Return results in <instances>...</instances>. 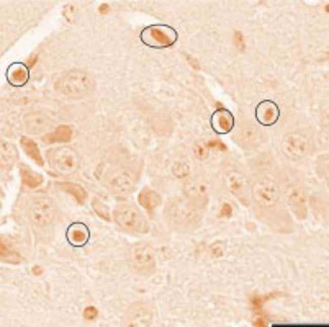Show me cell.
<instances>
[{
	"label": "cell",
	"mask_w": 329,
	"mask_h": 327,
	"mask_svg": "<svg viewBox=\"0 0 329 327\" xmlns=\"http://www.w3.org/2000/svg\"><path fill=\"white\" fill-rule=\"evenodd\" d=\"M94 81L88 73L73 70L61 77L56 83L57 90L72 98H80L90 94L94 88Z\"/></svg>",
	"instance_id": "1"
},
{
	"label": "cell",
	"mask_w": 329,
	"mask_h": 327,
	"mask_svg": "<svg viewBox=\"0 0 329 327\" xmlns=\"http://www.w3.org/2000/svg\"><path fill=\"white\" fill-rule=\"evenodd\" d=\"M116 223L121 228L135 234L147 232L148 225L141 212L135 207L123 205L117 207L113 213Z\"/></svg>",
	"instance_id": "2"
},
{
	"label": "cell",
	"mask_w": 329,
	"mask_h": 327,
	"mask_svg": "<svg viewBox=\"0 0 329 327\" xmlns=\"http://www.w3.org/2000/svg\"><path fill=\"white\" fill-rule=\"evenodd\" d=\"M137 181V175L135 171L125 166L111 171L106 179L109 189L119 196H126L131 194L134 190Z\"/></svg>",
	"instance_id": "3"
},
{
	"label": "cell",
	"mask_w": 329,
	"mask_h": 327,
	"mask_svg": "<svg viewBox=\"0 0 329 327\" xmlns=\"http://www.w3.org/2000/svg\"><path fill=\"white\" fill-rule=\"evenodd\" d=\"M178 34L172 27L164 24H155L144 28L141 39L146 45L154 48L171 46L177 40Z\"/></svg>",
	"instance_id": "4"
},
{
	"label": "cell",
	"mask_w": 329,
	"mask_h": 327,
	"mask_svg": "<svg viewBox=\"0 0 329 327\" xmlns=\"http://www.w3.org/2000/svg\"><path fill=\"white\" fill-rule=\"evenodd\" d=\"M130 264L136 272L147 275L154 272L156 262L152 247L146 243L135 245L129 254Z\"/></svg>",
	"instance_id": "5"
},
{
	"label": "cell",
	"mask_w": 329,
	"mask_h": 327,
	"mask_svg": "<svg viewBox=\"0 0 329 327\" xmlns=\"http://www.w3.org/2000/svg\"><path fill=\"white\" fill-rule=\"evenodd\" d=\"M52 167L59 173L70 174L77 169L78 158L76 152L68 147H61L51 150L48 154Z\"/></svg>",
	"instance_id": "6"
},
{
	"label": "cell",
	"mask_w": 329,
	"mask_h": 327,
	"mask_svg": "<svg viewBox=\"0 0 329 327\" xmlns=\"http://www.w3.org/2000/svg\"><path fill=\"white\" fill-rule=\"evenodd\" d=\"M252 196L259 206L269 208L276 204L280 197V190L273 180L264 178L255 182L252 188Z\"/></svg>",
	"instance_id": "7"
},
{
	"label": "cell",
	"mask_w": 329,
	"mask_h": 327,
	"mask_svg": "<svg viewBox=\"0 0 329 327\" xmlns=\"http://www.w3.org/2000/svg\"><path fill=\"white\" fill-rule=\"evenodd\" d=\"M196 206L188 200H176L168 209V215L174 223L184 226L193 225L198 219Z\"/></svg>",
	"instance_id": "8"
},
{
	"label": "cell",
	"mask_w": 329,
	"mask_h": 327,
	"mask_svg": "<svg viewBox=\"0 0 329 327\" xmlns=\"http://www.w3.org/2000/svg\"><path fill=\"white\" fill-rule=\"evenodd\" d=\"M55 207L51 200L46 197H38L31 202L29 216L36 224L45 225L50 223L54 217Z\"/></svg>",
	"instance_id": "9"
},
{
	"label": "cell",
	"mask_w": 329,
	"mask_h": 327,
	"mask_svg": "<svg viewBox=\"0 0 329 327\" xmlns=\"http://www.w3.org/2000/svg\"><path fill=\"white\" fill-rule=\"evenodd\" d=\"M188 200L194 206L203 207L208 202L209 186L205 178L194 176L188 179L183 186Z\"/></svg>",
	"instance_id": "10"
},
{
	"label": "cell",
	"mask_w": 329,
	"mask_h": 327,
	"mask_svg": "<svg viewBox=\"0 0 329 327\" xmlns=\"http://www.w3.org/2000/svg\"><path fill=\"white\" fill-rule=\"evenodd\" d=\"M308 146V142L306 137L300 134L291 133L284 137L281 149L287 157L298 160L306 154Z\"/></svg>",
	"instance_id": "11"
},
{
	"label": "cell",
	"mask_w": 329,
	"mask_h": 327,
	"mask_svg": "<svg viewBox=\"0 0 329 327\" xmlns=\"http://www.w3.org/2000/svg\"><path fill=\"white\" fill-rule=\"evenodd\" d=\"M224 183L227 190L241 203H248V184L240 172L236 170L228 172L224 177Z\"/></svg>",
	"instance_id": "12"
},
{
	"label": "cell",
	"mask_w": 329,
	"mask_h": 327,
	"mask_svg": "<svg viewBox=\"0 0 329 327\" xmlns=\"http://www.w3.org/2000/svg\"><path fill=\"white\" fill-rule=\"evenodd\" d=\"M285 200L292 210L298 215L307 211L306 195L300 186L292 185L287 187L284 194Z\"/></svg>",
	"instance_id": "13"
},
{
	"label": "cell",
	"mask_w": 329,
	"mask_h": 327,
	"mask_svg": "<svg viewBox=\"0 0 329 327\" xmlns=\"http://www.w3.org/2000/svg\"><path fill=\"white\" fill-rule=\"evenodd\" d=\"M279 114V110L276 104L268 100L261 102L255 110L257 120L264 125L274 124L277 121Z\"/></svg>",
	"instance_id": "14"
},
{
	"label": "cell",
	"mask_w": 329,
	"mask_h": 327,
	"mask_svg": "<svg viewBox=\"0 0 329 327\" xmlns=\"http://www.w3.org/2000/svg\"><path fill=\"white\" fill-rule=\"evenodd\" d=\"M151 318V313L148 309L141 306H136L128 311L124 323L126 326H148Z\"/></svg>",
	"instance_id": "15"
},
{
	"label": "cell",
	"mask_w": 329,
	"mask_h": 327,
	"mask_svg": "<svg viewBox=\"0 0 329 327\" xmlns=\"http://www.w3.org/2000/svg\"><path fill=\"white\" fill-rule=\"evenodd\" d=\"M211 124L214 130L219 133L230 131L234 124V118L230 111L225 109L216 110L211 117Z\"/></svg>",
	"instance_id": "16"
},
{
	"label": "cell",
	"mask_w": 329,
	"mask_h": 327,
	"mask_svg": "<svg viewBox=\"0 0 329 327\" xmlns=\"http://www.w3.org/2000/svg\"><path fill=\"white\" fill-rule=\"evenodd\" d=\"M26 129L31 133H39L47 130L50 126V121L40 113L27 115L24 120Z\"/></svg>",
	"instance_id": "17"
},
{
	"label": "cell",
	"mask_w": 329,
	"mask_h": 327,
	"mask_svg": "<svg viewBox=\"0 0 329 327\" xmlns=\"http://www.w3.org/2000/svg\"><path fill=\"white\" fill-rule=\"evenodd\" d=\"M28 71L25 65L21 63H15L9 67L7 78L12 84L20 86L25 84L28 78Z\"/></svg>",
	"instance_id": "18"
},
{
	"label": "cell",
	"mask_w": 329,
	"mask_h": 327,
	"mask_svg": "<svg viewBox=\"0 0 329 327\" xmlns=\"http://www.w3.org/2000/svg\"><path fill=\"white\" fill-rule=\"evenodd\" d=\"M138 201L140 205L148 211H152L161 203L159 195L154 191L148 188L143 189L139 193Z\"/></svg>",
	"instance_id": "19"
},
{
	"label": "cell",
	"mask_w": 329,
	"mask_h": 327,
	"mask_svg": "<svg viewBox=\"0 0 329 327\" xmlns=\"http://www.w3.org/2000/svg\"><path fill=\"white\" fill-rule=\"evenodd\" d=\"M67 238L73 245L80 246L86 243L89 233L87 228L83 224H74L68 229Z\"/></svg>",
	"instance_id": "20"
},
{
	"label": "cell",
	"mask_w": 329,
	"mask_h": 327,
	"mask_svg": "<svg viewBox=\"0 0 329 327\" xmlns=\"http://www.w3.org/2000/svg\"><path fill=\"white\" fill-rule=\"evenodd\" d=\"M72 131L67 125H61L57 127L54 131L45 136L44 139L50 144L67 143L70 141Z\"/></svg>",
	"instance_id": "21"
},
{
	"label": "cell",
	"mask_w": 329,
	"mask_h": 327,
	"mask_svg": "<svg viewBox=\"0 0 329 327\" xmlns=\"http://www.w3.org/2000/svg\"><path fill=\"white\" fill-rule=\"evenodd\" d=\"M20 143L23 150L37 165L43 166L44 161L37 144L31 139L22 136Z\"/></svg>",
	"instance_id": "22"
},
{
	"label": "cell",
	"mask_w": 329,
	"mask_h": 327,
	"mask_svg": "<svg viewBox=\"0 0 329 327\" xmlns=\"http://www.w3.org/2000/svg\"><path fill=\"white\" fill-rule=\"evenodd\" d=\"M61 190L72 196L79 204L85 202L87 194L84 188L80 185L69 182H61L57 184Z\"/></svg>",
	"instance_id": "23"
},
{
	"label": "cell",
	"mask_w": 329,
	"mask_h": 327,
	"mask_svg": "<svg viewBox=\"0 0 329 327\" xmlns=\"http://www.w3.org/2000/svg\"><path fill=\"white\" fill-rule=\"evenodd\" d=\"M21 174L23 183L30 188L38 186L43 181L42 175L28 167L23 166L21 169Z\"/></svg>",
	"instance_id": "24"
},
{
	"label": "cell",
	"mask_w": 329,
	"mask_h": 327,
	"mask_svg": "<svg viewBox=\"0 0 329 327\" xmlns=\"http://www.w3.org/2000/svg\"><path fill=\"white\" fill-rule=\"evenodd\" d=\"M1 258L3 260L10 263H16L20 261V257L2 241H1Z\"/></svg>",
	"instance_id": "25"
},
{
	"label": "cell",
	"mask_w": 329,
	"mask_h": 327,
	"mask_svg": "<svg viewBox=\"0 0 329 327\" xmlns=\"http://www.w3.org/2000/svg\"><path fill=\"white\" fill-rule=\"evenodd\" d=\"M173 174L177 177H184L188 175L190 172L189 166L185 163L177 162L172 167Z\"/></svg>",
	"instance_id": "26"
},
{
	"label": "cell",
	"mask_w": 329,
	"mask_h": 327,
	"mask_svg": "<svg viewBox=\"0 0 329 327\" xmlns=\"http://www.w3.org/2000/svg\"><path fill=\"white\" fill-rule=\"evenodd\" d=\"M195 156L199 160H204L208 157V148L204 143L199 142L196 143L193 148Z\"/></svg>",
	"instance_id": "27"
},
{
	"label": "cell",
	"mask_w": 329,
	"mask_h": 327,
	"mask_svg": "<svg viewBox=\"0 0 329 327\" xmlns=\"http://www.w3.org/2000/svg\"><path fill=\"white\" fill-rule=\"evenodd\" d=\"M98 315V310L93 306H89L85 308L83 312L84 317L87 320H93Z\"/></svg>",
	"instance_id": "28"
},
{
	"label": "cell",
	"mask_w": 329,
	"mask_h": 327,
	"mask_svg": "<svg viewBox=\"0 0 329 327\" xmlns=\"http://www.w3.org/2000/svg\"><path fill=\"white\" fill-rule=\"evenodd\" d=\"M328 326V324H318V323H281V324H273L272 326Z\"/></svg>",
	"instance_id": "29"
},
{
	"label": "cell",
	"mask_w": 329,
	"mask_h": 327,
	"mask_svg": "<svg viewBox=\"0 0 329 327\" xmlns=\"http://www.w3.org/2000/svg\"><path fill=\"white\" fill-rule=\"evenodd\" d=\"M94 207L96 212L104 219L109 220L110 215L107 210L104 208L102 205L96 203Z\"/></svg>",
	"instance_id": "30"
},
{
	"label": "cell",
	"mask_w": 329,
	"mask_h": 327,
	"mask_svg": "<svg viewBox=\"0 0 329 327\" xmlns=\"http://www.w3.org/2000/svg\"><path fill=\"white\" fill-rule=\"evenodd\" d=\"M32 273L35 276H39L43 273V268L39 265H34L31 269Z\"/></svg>",
	"instance_id": "31"
},
{
	"label": "cell",
	"mask_w": 329,
	"mask_h": 327,
	"mask_svg": "<svg viewBox=\"0 0 329 327\" xmlns=\"http://www.w3.org/2000/svg\"><path fill=\"white\" fill-rule=\"evenodd\" d=\"M99 11L100 13L106 14L109 11V7L106 4H103L99 7Z\"/></svg>",
	"instance_id": "32"
},
{
	"label": "cell",
	"mask_w": 329,
	"mask_h": 327,
	"mask_svg": "<svg viewBox=\"0 0 329 327\" xmlns=\"http://www.w3.org/2000/svg\"><path fill=\"white\" fill-rule=\"evenodd\" d=\"M222 211L224 215H227L231 212V208L228 205L225 204L223 206Z\"/></svg>",
	"instance_id": "33"
}]
</instances>
